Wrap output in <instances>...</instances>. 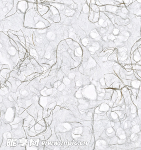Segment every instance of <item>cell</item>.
Returning <instances> with one entry per match:
<instances>
[{
  "label": "cell",
  "mask_w": 141,
  "mask_h": 150,
  "mask_svg": "<svg viewBox=\"0 0 141 150\" xmlns=\"http://www.w3.org/2000/svg\"><path fill=\"white\" fill-rule=\"evenodd\" d=\"M102 5L118 6L123 3V0H98Z\"/></svg>",
  "instance_id": "6da1fadb"
},
{
  "label": "cell",
  "mask_w": 141,
  "mask_h": 150,
  "mask_svg": "<svg viewBox=\"0 0 141 150\" xmlns=\"http://www.w3.org/2000/svg\"><path fill=\"white\" fill-rule=\"evenodd\" d=\"M99 8L100 11H105L106 10V6L103 5V6H98Z\"/></svg>",
  "instance_id": "7a4b0ae2"
},
{
  "label": "cell",
  "mask_w": 141,
  "mask_h": 150,
  "mask_svg": "<svg viewBox=\"0 0 141 150\" xmlns=\"http://www.w3.org/2000/svg\"><path fill=\"white\" fill-rule=\"evenodd\" d=\"M118 30H117V29H115L114 30L113 33L114 34V35H116L118 34Z\"/></svg>",
  "instance_id": "3957f363"
},
{
  "label": "cell",
  "mask_w": 141,
  "mask_h": 150,
  "mask_svg": "<svg viewBox=\"0 0 141 150\" xmlns=\"http://www.w3.org/2000/svg\"><path fill=\"white\" fill-rule=\"evenodd\" d=\"M108 38L110 39H111V40H113V39H115L113 35H110V36Z\"/></svg>",
  "instance_id": "277c9868"
},
{
  "label": "cell",
  "mask_w": 141,
  "mask_h": 150,
  "mask_svg": "<svg viewBox=\"0 0 141 150\" xmlns=\"http://www.w3.org/2000/svg\"><path fill=\"white\" fill-rule=\"evenodd\" d=\"M123 35H125V36H129V34L128 33V32H124L123 33Z\"/></svg>",
  "instance_id": "5b68a950"
},
{
  "label": "cell",
  "mask_w": 141,
  "mask_h": 150,
  "mask_svg": "<svg viewBox=\"0 0 141 150\" xmlns=\"http://www.w3.org/2000/svg\"><path fill=\"white\" fill-rule=\"evenodd\" d=\"M103 20H101L100 21H99V24L100 25H103Z\"/></svg>",
  "instance_id": "8992f818"
},
{
  "label": "cell",
  "mask_w": 141,
  "mask_h": 150,
  "mask_svg": "<svg viewBox=\"0 0 141 150\" xmlns=\"http://www.w3.org/2000/svg\"><path fill=\"white\" fill-rule=\"evenodd\" d=\"M107 26V23H103V27H106Z\"/></svg>",
  "instance_id": "52a82bcc"
},
{
  "label": "cell",
  "mask_w": 141,
  "mask_h": 150,
  "mask_svg": "<svg viewBox=\"0 0 141 150\" xmlns=\"http://www.w3.org/2000/svg\"><path fill=\"white\" fill-rule=\"evenodd\" d=\"M91 36H92V37H93V38H94V37L96 36V34L94 33H92V34H91Z\"/></svg>",
  "instance_id": "ba28073f"
},
{
  "label": "cell",
  "mask_w": 141,
  "mask_h": 150,
  "mask_svg": "<svg viewBox=\"0 0 141 150\" xmlns=\"http://www.w3.org/2000/svg\"><path fill=\"white\" fill-rule=\"evenodd\" d=\"M128 27L129 28H130H130H132V25L131 24H129V25H128Z\"/></svg>",
  "instance_id": "9c48e42d"
},
{
  "label": "cell",
  "mask_w": 141,
  "mask_h": 150,
  "mask_svg": "<svg viewBox=\"0 0 141 150\" xmlns=\"http://www.w3.org/2000/svg\"><path fill=\"white\" fill-rule=\"evenodd\" d=\"M107 36H106V37H104V40H106L107 39Z\"/></svg>",
  "instance_id": "30bf717a"
}]
</instances>
